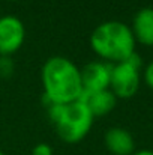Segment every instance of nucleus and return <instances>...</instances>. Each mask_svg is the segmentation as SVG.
<instances>
[{
  "label": "nucleus",
  "instance_id": "obj_14",
  "mask_svg": "<svg viewBox=\"0 0 153 155\" xmlns=\"http://www.w3.org/2000/svg\"><path fill=\"white\" fill-rule=\"evenodd\" d=\"M0 155H5V154H3V152H2V151H0Z\"/></svg>",
  "mask_w": 153,
  "mask_h": 155
},
{
  "label": "nucleus",
  "instance_id": "obj_7",
  "mask_svg": "<svg viewBox=\"0 0 153 155\" xmlns=\"http://www.w3.org/2000/svg\"><path fill=\"white\" fill-rule=\"evenodd\" d=\"M105 148L113 155H132L135 152V140L132 134L120 127H113L104 134Z\"/></svg>",
  "mask_w": 153,
  "mask_h": 155
},
{
  "label": "nucleus",
  "instance_id": "obj_9",
  "mask_svg": "<svg viewBox=\"0 0 153 155\" xmlns=\"http://www.w3.org/2000/svg\"><path fill=\"white\" fill-rule=\"evenodd\" d=\"M80 101H83L89 107L93 117H101V116H105L113 111V108L117 104V98L110 89H107V91L90 92V94L83 92Z\"/></svg>",
  "mask_w": 153,
  "mask_h": 155
},
{
  "label": "nucleus",
  "instance_id": "obj_2",
  "mask_svg": "<svg viewBox=\"0 0 153 155\" xmlns=\"http://www.w3.org/2000/svg\"><path fill=\"white\" fill-rule=\"evenodd\" d=\"M135 44L131 26L116 20L101 23L90 35L92 50L110 65L128 60L135 53Z\"/></svg>",
  "mask_w": 153,
  "mask_h": 155
},
{
  "label": "nucleus",
  "instance_id": "obj_1",
  "mask_svg": "<svg viewBox=\"0 0 153 155\" xmlns=\"http://www.w3.org/2000/svg\"><path fill=\"white\" fill-rule=\"evenodd\" d=\"M41 80L44 100L50 104H69L83 95L80 68L68 57L53 56L42 65Z\"/></svg>",
  "mask_w": 153,
  "mask_h": 155
},
{
  "label": "nucleus",
  "instance_id": "obj_4",
  "mask_svg": "<svg viewBox=\"0 0 153 155\" xmlns=\"http://www.w3.org/2000/svg\"><path fill=\"white\" fill-rule=\"evenodd\" d=\"M141 57L134 53L128 60L111 65V78H110V91L116 95V98L128 100L132 98L141 83Z\"/></svg>",
  "mask_w": 153,
  "mask_h": 155
},
{
  "label": "nucleus",
  "instance_id": "obj_8",
  "mask_svg": "<svg viewBox=\"0 0 153 155\" xmlns=\"http://www.w3.org/2000/svg\"><path fill=\"white\" fill-rule=\"evenodd\" d=\"M131 30L135 42L153 47V8H141L135 14Z\"/></svg>",
  "mask_w": 153,
  "mask_h": 155
},
{
  "label": "nucleus",
  "instance_id": "obj_11",
  "mask_svg": "<svg viewBox=\"0 0 153 155\" xmlns=\"http://www.w3.org/2000/svg\"><path fill=\"white\" fill-rule=\"evenodd\" d=\"M32 155H53V148L48 143H38L32 149Z\"/></svg>",
  "mask_w": 153,
  "mask_h": 155
},
{
  "label": "nucleus",
  "instance_id": "obj_13",
  "mask_svg": "<svg viewBox=\"0 0 153 155\" xmlns=\"http://www.w3.org/2000/svg\"><path fill=\"white\" fill-rule=\"evenodd\" d=\"M132 155H153V151H149V149H141V151H135Z\"/></svg>",
  "mask_w": 153,
  "mask_h": 155
},
{
  "label": "nucleus",
  "instance_id": "obj_6",
  "mask_svg": "<svg viewBox=\"0 0 153 155\" xmlns=\"http://www.w3.org/2000/svg\"><path fill=\"white\" fill-rule=\"evenodd\" d=\"M81 83L83 92H99L110 89L111 78V65L107 62H89L81 69Z\"/></svg>",
  "mask_w": 153,
  "mask_h": 155
},
{
  "label": "nucleus",
  "instance_id": "obj_10",
  "mask_svg": "<svg viewBox=\"0 0 153 155\" xmlns=\"http://www.w3.org/2000/svg\"><path fill=\"white\" fill-rule=\"evenodd\" d=\"M14 74V62L11 57L0 56V77L8 78Z\"/></svg>",
  "mask_w": 153,
  "mask_h": 155
},
{
  "label": "nucleus",
  "instance_id": "obj_3",
  "mask_svg": "<svg viewBox=\"0 0 153 155\" xmlns=\"http://www.w3.org/2000/svg\"><path fill=\"white\" fill-rule=\"evenodd\" d=\"M48 116L65 143L81 142L92 130L95 119L89 107L80 100L69 104H50Z\"/></svg>",
  "mask_w": 153,
  "mask_h": 155
},
{
  "label": "nucleus",
  "instance_id": "obj_12",
  "mask_svg": "<svg viewBox=\"0 0 153 155\" xmlns=\"http://www.w3.org/2000/svg\"><path fill=\"white\" fill-rule=\"evenodd\" d=\"M143 78H144V83L153 91V60L146 66L144 74H143Z\"/></svg>",
  "mask_w": 153,
  "mask_h": 155
},
{
  "label": "nucleus",
  "instance_id": "obj_5",
  "mask_svg": "<svg viewBox=\"0 0 153 155\" xmlns=\"http://www.w3.org/2000/svg\"><path fill=\"white\" fill-rule=\"evenodd\" d=\"M26 27L15 15L0 17V56L11 57L24 44Z\"/></svg>",
  "mask_w": 153,
  "mask_h": 155
}]
</instances>
